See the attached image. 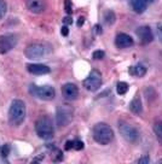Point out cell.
<instances>
[{
	"instance_id": "obj_17",
	"label": "cell",
	"mask_w": 162,
	"mask_h": 164,
	"mask_svg": "<svg viewBox=\"0 0 162 164\" xmlns=\"http://www.w3.org/2000/svg\"><path fill=\"white\" fill-rule=\"evenodd\" d=\"M131 4H132L133 10L137 12V14H143L145 12L147 7V4H145L143 0H131Z\"/></svg>"
},
{
	"instance_id": "obj_19",
	"label": "cell",
	"mask_w": 162,
	"mask_h": 164,
	"mask_svg": "<svg viewBox=\"0 0 162 164\" xmlns=\"http://www.w3.org/2000/svg\"><path fill=\"white\" fill-rule=\"evenodd\" d=\"M128 87H130V86H128L126 82H123V81L118 82V84H116V92H118V94H120V96L126 94L127 91H128Z\"/></svg>"
},
{
	"instance_id": "obj_22",
	"label": "cell",
	"mask_w": 162,
	"mask_h": 164,
	"mask_svg": "<svg viewBox=\"0 0 162 164\" xmlns=\"http://www.w3.org/2000/svg\"><path fill=\"white\" fill-rule=\"evenodd\" d=\"M64 10L68 14H72L73 12V4L72 0H64Z\"/></svg>"
},
{
	"instance_id": "obj_14",
	"label": "cell",
	"mask_w": 162,
	"mask_h": 164,
	"mask_svg": "<svg viewBox=\"0 0 162 164\" xmlns=\"http://www.w3.org/2000/svg\"><path fill=\"white\" fill-rule=\"evenodd\" d=\"M27 70L29 71L30 74H33V75H46V74H48L51 71V69L48 68L47 65H45V64H38V63H35V64H28L27 65Z\"/></svg>"
},
{
	"instance_id": "obj_10",
	"label": "cell",
	"mask_w": 162,
	"mask_h": 164,
	"mask_svg": "<svg viewBox=\"0 0 162 164\" xmlns=\"http://www.w3.org/2000/svg\"><path fill=\"white\" fill-rule=\"evenodd\" d=\"M62 94L67 100H76L79 96V88L75 83L68 82L62 86Z\"/></svg>"
},
{
	"instance_id": "obj_12",
	"label": "cell",
	"mask_w": 162,
	"mask_h": 164,
	"mask_svg": "<svg viewBox=\"0 0 162 164\" xmlns=\"http://www.w3.org/2000/svg\"><path fill=\"white\" fill-rule=\"evenodd\" d=\"M135 34L139 38L140 42L144 43V45L145 43H150L151 41L154 40V34H152L150 27H147V26H142V27L137 28Z\"/></svg>"
},
{
	"instance_id": "obj_16",
	"label": "cell",
	"mask_w": 162,
	"mask_h": 164,
	"mask_svg": "<svg viewBox=\"0 0 162 164\" xmlns=\"http://www.w3.org/2000/svg\"><path fill=\"white\" fill-rule=\"evenodd\" d=\"M130 74L133 75V76H137V77H143L145 74H147V68L142 64H138L135 67H131L130 68Z\"/></svg>"
},
{
	"instance_id": "obj_2",
	"label": "cell",
	"mask_w": 162,
	"mask_h": 164,
	"mask_svg": "<svg viewBox=\"0 0 162 164\" xmlns=\"http://www.w3.org/2000/svg\"><path fill=\"white\" fill-rule=\"evenodd\" d=\"M52 52V46L47 42H34L30 43L29 46L26 48L24 55L28 59L31 60H38L43 59L45 57L50 55Z\"/></svg>"
},
{
	"instance_id": "obj_13",
	"label": "cell",
	"mask_w": 162,
	"mask_h": 164,
	"mask_svg": "<svg viewBox=\"0 0 162 164\" xmlns=\"http://www.w3.org/2000/svg\"><path fill=\"white\" fill-rule=\"evenodd\" d=\"M133 43L134 40L132 39V36L125 33H120L115 38V45L118 48H128V47H132Z\"/></svg>"
},
{
	"instance_id": "obj_6",
	"label": "cell",
	"mask_w": 162,
	"mask_h": 164,
	"mask_svg": "<svg viewBox=\"0 0 162 164\" xmlns=\"http://www.w3.org/2000/svg\"><path fill=\"white\" fill-rule=\"evenodd\" d=\"M74 116V109L68 104H62L56 110V124L59 128L67 127L72 122Z\"/></svg>"
},
{
	"instance_id": "obj_15",
	"label": "cell",
	"mask_w": 162,
	"mask_h": 164,
	"mask_svg": "<svg viewBox=\"0 0 162 164\" xmlns=\"http://www.w3.org/2000/svg\"><path fill=\"white\" fill-rule=\"evenodd\" d=\"M130 110L132 111L133 113L135 115H139L142 113L143 111V105H142V99L139 98L138 96H135L132 99V101L130 103Z\"/></svg>"
},
{
	"instance_id": "obj_3",
	"label": "cell",
	"mask_w": 162,
	"mask_h": 164,
	"mask_svg": "<svg viewBox=\"0 0 162 164\" xmlns=\"http://www.w3.org/2000/svg\"><path fill=\"white\" fill-rule=\"evenodd\" d=\"M26 104L23 100L15 99L12 100L10 109H9V121L12 125H19L26 118Z\"/></svg>"
},
{
	"instance_id": "obj_24",
	"label": "cell",
	"mask_w": 162,
	"mask_h": 164,
	"mask_svg": "<svg viewBox=\"0 0 162 164\" xmlns=\"http://www.w3.org/2000/svg\"><path fill=\"white\" fill-rule=\"evenodd\" d=\"M10 151H11V147H10V145L9 144H5L2 147H1V156L5 158V157H7L9 154H10Z\"/></svg>"
},
{
	"instance_id": "obj_11",
	"label": "cell",
	"mask_w": 162,
	"mask_h": 164,
	"mask_svg": "<svg viewBox=\"0 0 162 164\" xmlns=\"http://www.w3.org/2000/svg\"><path fill=\"white\" fill-rule=\"evenodd\" d=\"M26 6L31 14H43L46 10V1L45 0H24Z\"/></svg>"
},
{
	"instance_id": "obj_20",
	"label": "cell",
	"mask_w": 162,
	"mask_h": 164,
	"mask_svg": "<svg viewBox=\"0 0 162 164\" xmlns=\"http://www.w3.org/2000/svg\"><path fill=\"white\" fill-rule=\"evenodd\" d=\"M154 133L157 137V140L162 144V121H159L154 124Z\"/></svg>"
},
{
	"instance_id": "obj_32",
	"label": "cell",
	"mask_w": 162,
	"mask_h": 164,
	"mask_svg": "<svg viewBox=\"0 0 162 164\" xmlns=\"http://www.w3.org/2000/svg\"><path fill=\"white\" fill-rule=\"evenodd\" d=\"M84 23H85V18H84V17H80V18L77 19V27H82Z\"/></svg>"
},
{
	"instance_id": "obj_28",
	"label": "cell",
	"mask_w": 162,
	"mask_h": 164,
	"mask_svg": "<svg viewBox=\"0 0 162 164\" xmlns=\"http://www.w3.org/2000/svg\"><path fill=\"white\" fill-rule=\"evenodd\" d=\"M72 149H74V141L68 140V141L65 142V150L69 151V150H72Z\"/></svg>"
},
{
	"instance_id": "obj_1",
	"label": "cell",
	"mask_w": 162,
	"mask_h": 164,
	"mask_svg": "<svg viewBox=\"0 0 162 164\" xmlns=\"http://www.w3.org/2000/svg\"><path fill=\"white\" fill-rule=\"evenodd\" d=\"M92 137L99 145H109L114 139V132L109 124L104 122L97 123L92 129Z\"/></svg>"
},
{
	"instance_id": "obj_8",
	"label": "cell",
	"mask_w": 162,
	"mask_h": 164,
	"mask_svg": "<svg viewBox=\"0 0 162 164\" xmlns=\"http://www.w3.org/2000/svg\"><path fill=\"white\" fill-rule=\"evenodd\" d=\"M103 83V80H102V74L98 71V70H92L89 72V75L85 79L84 81V87L89 91V92H96L101 88Z\"/></svg>"
},
{
	"instance_id": "obj_18",
	"label": "cell",
	"mask_w": 162,
	"mask_h": 164,
	"mask_svg": "<svg viewBox=\"0 0 162 164\" xmlns=\"http://www.w3.org/2000/svg\"><path fill=\"white\" fill-rule=\"evenodd\" d=\"M104 22H105V24H108V26H113V24L116 22V16L114 14V11L108 10V11L104 14Z\"/></svg>"
},
{
	"instance_id": "obj_7",
	"label": "cell",
	"mask_w": 162,
	"mask_h": 164,
	"mask_svg": "<svg viewBox=\"0 0 162 164\" xmlns=\"http://www.w3.org/2000/svg\"><path fill=\"white\" fill-rule=\"evenodd\" d=\"M118 127L120 134L122 135V137L126 141L134 144V142H137L139 140V132H138V129L134 125L125 122V121H120Z\"/></svg>"
},
{
	"instance_id": "obj_31",
	"label": "cell",
	"mask_w": 162,
	"mask_h": 164,
	"mask_svg": "<svg viewBox=\"0 0 162 164\" xmlns=\"http://www.w3.org/2000/svg\"><path fill=\"white\" fill-rule=\"evenodd\" d=\"M93 29H94L93 31H94V33H96L97 35H99V34H102V28H101V26H99V24H96V26H94V28H93Z\"/></svg>"
},
{
	"instance_id": "obj_5",
	"label": "cell",
	"mask_w": 162,
	"mask_h": 164,
	"mask_svg": "<svg viewBox=\"0 0 162 164\" xmlns=\"http://www.w3.org/2000/svg\"><path fill=\"white\" fill-rule=\"evenodd\" d=\"M29 93L33 96L45 100V101H50L53 100L56 96V91L52 86H38V84H30Z\"/></svg>"
},
{
	"instance_id": "obj_23",
	"label": "cell",
	"mask_w": 162,
	"mask_h": 164,
	"mask_svg": "<svg viewBox=\"0 0 162 164\" xmlns=\"http://www.w3.org/2000/svg\"><path fill=\"white\" fill-rule=\"evenodd\" d=\"M104 57H105V53H104V51H101V50H97L92 53V58L96 59V60H101Z\"/></svg>"
},
{
	"instance_id": "obj_30",
	"label": "cell",
	"mask_w": 162,
	"mask_h": 164,
	"mask_svg": "<svg viewBox=\"0 0 162 164\" xmlns=\"http://www.w3.org/2000/svg\"><path fill=\"white\" fill-rule=\"evenodd\" d=\"M157 36H159L160 41H162V23L157 26Z\"/></svg>"
},
{
	"instance_id": "obj_25",
	"label": "cell",
	"mask_w": 162,
	"mask_h": 164,
	"mask_svg": "<svg viewBox=\"0 0 162 164\" xmlns=\"http://www.w3.org/2000/svg\"><path fill=\"white\" fill-rule=\"evenodd\" d=\"M74 149L77 151L82 150V149H84V142L80 141V140H75V141H74Z\"/></svg>"
},
{
	"instance_id": "obj_4",
	"label": "cell",
	"mask_w": 162,
	"mask_h": 164,
	"mask_svg": "<svg viewBox=\"0 0 162 164\" xmlns=\"http://www.w3.org/2000/svg\"><path fill=\"white\" fill-rule=\"evenodd\" d=\"M35 132L38 137L43 140H50L53 137L55 134V127L52 120L48 116H41L35 122Z\"/></svg>"
},
{
	"instance_id": "obj_21",
	"label": "cell",
	"mask_w": 162,
	"mask_h": 164,
	"mask_svg": "<svg viewBox=\"0 0 162 164\" xmlns=\"http://www.w3.org/2000/svg\"><path fill=\"white\" fill-rule=\"evenodd\" d=\"M6 11H7L6 1L5 0H0V19L4 18V16L6 14Z\"/></svg>"
},
{
	"instance_id": "obj_9",
	"label": "cell",
	"mask_w": 162,
	"mask_h": 164,
	"mask_svg": "<svg viewBox=\"0 0 162 164\" xmlns=\"http://www.w3.org/2000/svg\"><path fill=\"white\" fill-rule=\"evenodd\" d=\"M18 42L17 35L15 34H4L0 35V55H6L12 51Z\"/></svg>"
},
{
	"instance_id": "obj_26",
	"label": "cell",
	"mask_w": 162,
	"mask_h": 164,
	"mask_svg": "<svg viewBox=\"0 0 162 164\" xmlns=\"http://www.w3.org/2000/svg\"><path fill=\"white\" fill-rule=\"evenodd\" d=\"M137 163L149 164V163H150V158H149V156H143V157H140L139 159H137Z\"/></svg>"
},
{
	"instance_id": "obj_33",
	"label": "cell",
	"mask_w": 162,
	"mask_h": 164,
	"mask_svg": "<svg viewBox=\"0 0 162 164\" xmlns=\"http://www.w3.org/2000/svg\"><path fill=\"white\" fill-rule=\"evenodd\" d=\"M143 1H144L145 4H147V5H149V4H152V2L155 1V0H143Z\"/></svg>"
},
{
	"instance_id": "obj_29",
	"label": "cell",
	"mask_w": 162,
	"mask_h": 164,
	"mask_svg": "<svg viewBox=\"0 0 162 164\" xmlns=\"http://www.w3.org/2000/svg\"><path fill=\"white\" fill-rule=\"evenodd\" d=\"M63 22H64V24H65V26H70V24L73 23V19H72V17L67 16V17H64V18H63Z\"/></svg>"
},
{
	"instance_id": "obj_27",
	"label": "cell",
	"mask_w": 162,
	"mask_h": 164,
	"mask_svg": "<svg viewBox=\"0 0 162 164\" xmlns=\"http://www.w3.org/2000/svg\"><path fill=\"white\" fill-rule=\"evenodd\" d=\"M60 34H62L63 36H68V34H69L68 26H63V27H62V29H60Z\"/></svg>"
}]
</instances>
